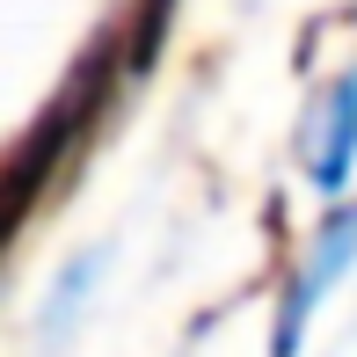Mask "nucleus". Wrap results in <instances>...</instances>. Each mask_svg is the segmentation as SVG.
<instances>
[{"label":"nucleus","mask_w":357,"mask_h":357,"mask_svg":"<svg viewBox=\"0 0 357 357\" xmlns=\"http://www.w3.org/2000/svg\"><path fill=\"white\" fill-rule=\"evenodd\" d=\"M109 80H117V44H95V52H88V66L73 73V88L59 95L52 109H44V124H37V132H29L22 146H15L8 160H0V248L22 234V219H29V212H37L44 183L59 175L66 146L88 132V117H102Z\"/></svg>","instance_id":"f257e3e1"},{"label":"nucleus","mask_w":357,"mask_h":357,"mask_svg":"<svg viewBox=\"0 0 357 357\" xmlns=\"http://www.w3.org/2000/svg\"><path fill=\"white\" fill-rule=\"evenodd\" d=\"M350 255H357V204H343V212L321 226L314 263H306L299 278H291L284 306H278V328H270V357H299V343H306V321H314V306L328 299V284L350 270Z\"/></svg>","instance_id":"f03ea898"},{"label":"nucleus","mask_w":357,"mask_h":357,"mask_svg":"<svg viewBox=\"0 0 357 357\" xmlns=\"http://www.w3.org/2000/svg\"><path fill=\"white\" fill-rule=\"evenodd\" d=\"M350 168H357V73H343L335 95H328V132H321V153H314V190L343 197Z\"/></svg>","instance_id":"7ed1b4c3"},{"label":"nucleus","mask_w":357,"mask_h":357,"mask_svg":"<svg viewBox=\"0 0 357 357\" xmlns=\"http://www.w3.org/2000/svg\"><path fill=\"white\" fill-rule=\"evenodd\" d=\"M168 15H175V0H139V29H132V44H124V66H132V73L153 66L160 37H168Z\"/></svg>","instance_id":"20e7f679"}]
</instances>
